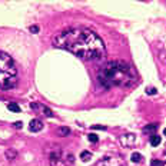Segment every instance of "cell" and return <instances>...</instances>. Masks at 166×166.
<instances>
[{
	"mask_svg": "<svg viewBox=\"0 0 166 166\" xmlns=\"http://www.w3.org/2000/svg\"><path fill=\"white\" fill-rule=\"evenodd\" d=\"M22 126H23V124H22V122H16V123H14V127H16V129H20Z\"/></svg>",
	"mask_w": 166,
	"mask_h": 166,
	"instance_id": "obj_21",
	"label": "cell"
},
{
	"mask_svg": "<svg viewBox=\"0 0 166 166\" xmlns=\"http://www.w3.org/2000/svg\"><path fill=\"white\" fill-rule=\"evenodd\" d=\"M96 166H124V161L120 156L109 155V156H105L100 161H97Z\"/></svg>",
	"mask_w": 166,
	"mask_h": 166,
	"instance_id": "obj_5",
	"label": "cell"
},
{
	"mask_svg": "<svg viewBox=\"0 0 166 166\" xmlns=\"http://www.w3.org/2000/svg\"><path fill=\"white\" fill-rule=\"evenodd\" d=\"M163 133H165V135H166V129H165V130H163Z\"/></svg>",
	"mask_w": 166,
	"mask_h": 166,
	"instance_id": "obj_22",
	"label": "cell"
},
{
	"mask_svg": "<svg viewBox=\"0 0 166 166\" xmlns=\"http://www.w3.org/2000/svg\"><path fill=\"white\" fill-rule=\"evenodd\" d=\"M6 155H7V159H10V161H12L13 158H16V155H17V153H16V150H7V152H6Z\"/></svg>",
	"mask_w": 166,
	"mask_h": 166,
	"instance_id": "obj_17",
	"label": "cell"
},
{
	"mask_svg": "<svg viewBox=\"0 0 166 166\" xmlns=\"http://www.w3.org/2000/svg\"><path fill=\"white\" fill-rule=\"evenodd\" d=\"M7 109H9V110H12V112H14V113L22 112V110H20V106H19V105H16V103H9V105H7Z\"/></svg>",
	"mask_w": 166,
	"mask_h": 166,
	"instance_id": "obj_13",
	"label": "cell"
},
{
	"mask_svg": "<svg viewBox=\"0 0 166 166\" xmlns=\"http://www.w3.org/2000/svg\"><path fill=\"white\" fill-rule=\"evenodd\" d=\"M87 139H89V140H90L92 143H96V142L99 140V137H97V135H96V133H89Z\"/></svg>",
	"mask_w": 166,
	"mask_h": 166,
	"instance_id": "obj_16",
	"label": "cell"
},
{
	"mask_svg": "<svg viewBox=\"0 0 166 166\" xmlns=\"http://www.w3.org/2000/svg\"><path fill=\"white\" fill-rule=\"evenodd\" d=\"M130 159H132V162H135V163H139V162H142V161H143V158H142V155H140L139 152H135V153H132Z\"/></svg>",
	"mask_w": 166,
	"mask_h": 166,
	"instance_id": "obj_11",
	"label": "cell"
},
{
	"mask_svg": "<svg viewBox=\"0 0 166 166\" xmlns=\"http://www.w3.org/2000/svg\"><path fill=\"white\" fill-rule=\"evenodd\" d=\"M99 83L109 89V87H129L135 84L137 80V72L135 67L126 62L115 60L105 65L97 73Z\"/></svg>",
	"mask_w": 166,
	"mask_h": 166,
	"instance_id": "obj_2",
	"label": "cell"
},
{
	"mask_svg": "<svg viewBox=\"0 0 166 166\" xmlns=\"http://www.w3.org/2000/svg\"><path fill=\"white\" fill-rule=\"evenodd\" d=\"M49 162L52 166H70L73 165L75 158L73 155L65 152L57 146H50L49 149Z\"/></svg>",
	"mask_w": 166,
	"mask_h": 166,
	"instance_id": "obj_4",
	"label": "cell"
},
{
	"mask_svg": "<svg viewBox=\"0 0 166 166\" xmlns=\"http://www.w3.org/2000/svg\"><path fill=\"white\" fill-rule=\"evenodd\" d=\"M146 93H148V95H156L158 90H156L155 87H148V89H146Z\"/></svg>",
	"mask_w": 166,
	"mask_h": 166,
	"instance_id": "obj_18",
	"label": "cell"
},
{
	"mask_svg": "<svg viewBox=\"0 0 166 166\" xmlns=\"http://www.w3.org/2000/svg\"><path fill=\"white\" fill-rule=\"evenodd\" d=\"M30 106H32V109H33L35 112H37V113L42 115V116H46V118H52V116H53V112H52L47 106H44V105H42V103L33 102Z\"/></svg>",
	"mask_w": 166,
	"mask_h": 166,
	"instance_id": "obj_6",
	"label": "cell"
},
{
	"mask_svg": "<svg viewBox=\"0 0 166 166\" xmlns=\"http://www.w3.org/2000/svg\"><path fill=\"white\" fill-rule=\"evenodd\" d=\"M158 129V124H148L143 127V133H152Z\"/></svg>",
	"mask_w": 166,
	"mask_h": 166,
	"instance_id": "obj_14",
	"label": "cell"
},
{
	"mask_svg": "<svg viewBox=\"0 0 166 166\" xmlns=\"http://www.w3.org/2000/svg\"><path fill=\"white\" fill-rule=\"evenodd\" d=\"M166 163L163 161H158V159H152L150 161V166H165Z\"/></svg>",
	"mask_w": 166,
	"mask_h": 166,
	"instance_id": "obj_15",
	"label": "cell"
},
{
	"mask_svg": "<svg viewBox=\"0 0 166 166\" xmlns=\"http://www.w3.org/2000/svg\"><path fill=\"white\" fill-rule=\"evenodd\" d=\"M32 33H39L40 32V27L39 26H30V29H29Z\"/></svg>",
	"mask_w": 166,
	"mask_h": 166,
	"instance_id": "obj_19",
	"label": "cell"
},
{
	"mask_svg": "<svg viewBox=\"0 0 166 166\" xmlns=\"http://www.w3.org/2000/svg\"><path fill=\"white\" fill-rule=\"evenodd\" d=\"M17 83V69L14 60L4 52L0 50V87L12 89Z\"/></svg>",
	"mask_w": 166,
	"mask_h": 166,
	"instance_id": "obj_3",
	"label": "cell"
},
{
	"mask_svg": "<svg viewBox=\"0 0 166 166\" xmlns=\"http://www.w3.org/2000/svg\"><path fill=\"white\" fill-rule=\"evenodd\" d=\"M69 133H70V129L66 127V126H62V127H59V130H57V135H59V136H63V137L67 136Z\"/></svg>",
	"mask_w": 166,
	"mask_h": 166,
	"instance_id": "obj_10",
	"label": "cell"
},
{
	"mask_svg": "<svg viewBox=\"0 0 166 166\" xmlns=\"http://www.w3.org/2000/svg\"><path fill=\"white\" fill-rule=\"evenodd\" d=\"M161 140H162V139H161V136H159V135H152L149 142H150V145H152L153 148H156V146H159V145H161Z\"/></svg>",
	"mask_w": 166,
	"mask_h": 166,
	"instance_id": "obj_9",
	"label": "cell"
},
{
	"mask_svg": "<svg viewBox=\"0 0 166 166\" xmlns=\"http://www.w3.org/2000/svg\"><path fill=\"white\" fill-rule=\"evenodd\" d=\"M29 129H30V132H40L43 129V122L40 119H32L29 122Z\"/></svg>",
	"mask_w": 166,
	"mask_h": 166,
	"instance_id": "obj_8",
	"label": "cell"
},
{
	"mask_svg": "<svg viewBox=\"0 0 166 166\" xmlns=\"http://www.w3.org/2000/svg\"><path fill=\"white\" fill-rule=\"evenodd\" d=\"M80 159H82L83 162H89L92 159V153L89 150H83L82 153H80Z\"/></svg>",
	"mask_w": 166,
	"mask_h": 166,
	"instance_id": "obj_12",
	"label": "cell"
},
{
	"mask_svg": "<svg viewBox=\"0 0 166 166\" xmlns=\"http://www.w3.org/2000/svg\"><path fill=\"white\" fill-rule=\"evenodd\" d=\"M135 140H136V136L133 135V133H124L120 137H119V142L126 146V148H130V146H133L135 145Z\"/></svg>",
	"mask_w": 166,
	"mask_h": 166,
	"instance_id": "obj_7",
	"label": "cell"
},
{
	"mask_svg": "<svg viewBox=\"0 0 166 166\" xmlns=\"http://www.w3.org/2000/svg\"><path fill=\"white\" fill-rule=\"evenodd\" d=\"M53 44L83 60L102 59L106 52L102 39L90 29H66L53 39Z\"/></svg>",
	"mask_w": 166,
	"mask_h": 166,
	"instance_id": "obj_1",
	"label": "cell"
},
{
	"mask_svg": "<svg viewBox=\"0 0 166 166\" xmlns=\"http://www.w3.org/2000/svg\"><path fill=\"white\" fill-rule=\"evenodd\" d=\"M92 129H93V130H106V126H97V124L95 126V124H93Z\"/></svg>",
	"mask_w": 166,
	"mask_h": 166,
	"instance_id": "obj_20",
	"label": "cell"
},
{
	"mask_svg": "<svg viewBox=\"0 0 166 166\" xmlns=\"http://www.w3.org/2000/svg\"><path fill=\"white\" fill-rule=\"evenodd\" d=\"M165 152H166V149H165Z\"/></svg>",
	"mask_w": 166,
	"mask_h": 166,
	"instance_id": "obj_23",
	"label": "cell"
}]
</instances>
